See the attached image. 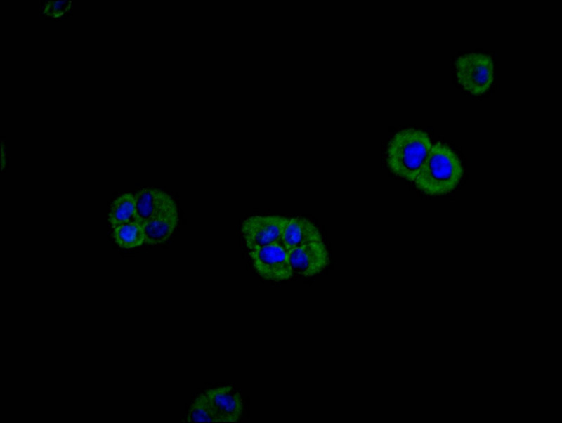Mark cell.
Here are the masks:
<instances>
[{
    "label": "cell",
    "mask_w": 562,
    "mask_h": 423,
    "mask_svg": "<svg viewBox=\"0 0 562 423\" xmlns=\"http://www.w3.org/2000/svg\"><path fill=\"white\" fill-rule=\"evenodd\" d=\"M185 422H217L207 396L197 395L190 405L184 421Z\"/></svg>",
    "instance_id": "13"
},
{
    "label": "cell",
    "mask_w": 562,
    "mask_h": 423,
    "mask_svg": "<svg viewBox=\"0 0 562 423\" xmlns=\"http://www.w3.org/2000/svg\"><path fill=\"white\" fill-rule=\"evenodd\" d=\"M431 146L429 135L422 130L410 128L399 131L388 144V166L396 175L414 181Z\"/></svg>",
    "instance_id": "2"
},
{
    "label": "cell",
    "mask_w": 562,
    "mask_h": 423,
    "mask_svg": "<svg viewBox=\"0 0 562 423\" xmlns=\"http://www.w3.org/2000/svg\"><path fill=\"white\" fill-rule=\"evenodd\" d=\"M108 221L112 227L137 221L135 196L131 193H125L118 196L111 204Z\"/></svg>",
    "instance_id": "11"
},
{
    "label": "cell",
    "mask_w": 562,
    "mask_h": 423,
    "mask_svg": "<svg viewBox=\"0 0 562 423\" xmlns=\"http://www.w3.org/2000/svg\"><path fill=\"white\" fill-rule=\"evenodd\" d=\"M217 422H237L243 411L240 393L230 385L211 388L204 391Z\"/></svg>",
    "instance_id": "7"
},
{
    "label": "cell",
    "mask_w": 562,
    "mask_h": 423,
    "mask_svg": "<svg viewBox=\"0 0 562 423\" xmlns=\"http://www.w3.org/2000/svg\"><path fill=\"white\" fill-rule=\"evenodd\" d=\"M288 253L293 273L306 277L321 273L329 263L328 252L323 241L294 248Z\"/></svg>",
    "instance_id": "6"
},
{
    "label": "cell",
    "mask_w": 562,
    "mask_h": 423,
    "mask_svg": "<svg viewBox=\"0 0 562 423\" xmlns=\"http://www.w3.org/2000/svg\"><path fill=\"white\" fill-rule=\"evenodd\" d=\"M459 83L469 93L481 95L493 80L494 65L490 56L470 53L459 56L455 63Z\"/></svg>",
    "instance_id": "3"
},
{
    "label": "cell",
    "mask_w": 562,
    "mask_h": 423,
    "mask_svg": "<svg viewBox=\"0 0 562 423\" xmlns=\"http://www.w3.org/2000/svg\"><path fill=\"white\" fill-rule=\"evenodd\" d=\"M287 220L278 215H257L244 220L241 230L248 250L280 242Z\"/></svg>",
    "instance_id": "5"
},
{
    "label": "cell",
    "mask_w": 562,
    "mask_h": 423,
    "mask_svg": "<svg viewBox=\"0 0 562 423\" xmlns=\"http://www.w3.org/2000/svg\"><path fill=\"white\" fill-rule=\"evenodd\" d=\"M321 241L322 237L318 227L311 221L301 217L288 218L280 239L287 251Z\"/></svg>",
    "instance_id": "9"
},
{
    "label": "cell",
    "mask_w": 562,
    "mask_h": 423,
    "mask_svg": "<svg viewBox=\"0 0 562 423\" xmlns=\"http://www.w3.org/2000/svg\"><path fill=\"white\" fill-rule=\"evenodd\" d=\"M112 235L116 244L125 249L139 247L145 240L144 229L137 221L115 227L113 228Z\"/></svg>",
    "instance_id": "12"
},
{
    "label": "cell",
    "mask_w": 562,
    "mask_h": 423,
    "mask_svg": "<svg viewBox=\"0 0 562 423\" xmlns=\"http://www.w3.org/2000/svg\"><path fill=\"white\" fill-rule=\"evenodd\" d=\"M134 196L137 222L141 225L151 219L178 212L174 200L162 190L145 188L138 191Z\"/></svg>",
    "instance_id": "8"
},
{
    "label": "cell",
    "mask_w": 562,
    "mask_h": 423,
    "mask_svg": "<svg viewBox=\"0 0 562 423\" xmlns=\"http://www.w3.org/2000/svg\"><path fill=\"white\" fill-rule=\"evenodd\" d=\"M5 161L4 159V146H1V170H3L4 167H5Z\"/></svg>",
    "instance_id": "14"
},
{
    "label": "cell",
    "mask_w": 562,
    "mask_h": 423,
    "mask_svg": "<svg viewBox=\"0 0 562 423\" xmlns=\"http://www.w3.org/2000/svg\"><path fill=\"white\" fill-rule=\"evenodd\" d=\"M249 254L254 269L265 280L283 281L294 274L288 251L280 242L249 250Z\"/></svg>",
    "instance_id": "4"
},
{
    "label": "cell",
    "mask_w": 562,
    "mask_h": 423,
    "mask_svg": "<svg viewBox=\"0 0 562 423\" xmlns=\"http://www.w3.org/2000/svg\"><path fill=\"white\" fill-rule=\"evenodd\" d=\"M178 222V212L164 214L151 219L142 226L148 245H158L166 241L174 233Z\"/></svg>",
    "instance_id": "10"
},
{
    "label": "cell",
    "mask_w": 562,
    "mask_h": 423,
    "mask_svg": "<svg viewBox=\"0 0 562 423\" xmlns=\"http://www.w3.org/2000/svg\"><path fill=\"white\" fill-rule=\"evenodd\" d=\"M460 160L445 143L432 145L417 178L416 186L429 195H440L453 190L463 176Z\"/></svg>",
    "instance_id": "1"
}]
</instances>
